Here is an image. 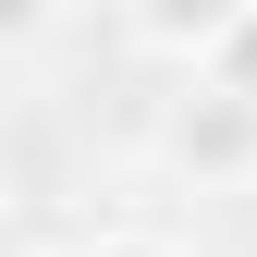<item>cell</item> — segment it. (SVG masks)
Returning <instances> with one entry per match:
<instances>
[{
	"mask_svg": "<svg viewBox=\"0 0 257 257\" xmlns=\"http://www.w3.org/2000/svg\"><path fill=\"white\" fill-rule=\"evenodd\" d=\"M233 13H245V0H122V25H135V49H159V61H208Z\"/></svg>",
	"mask_w": 257,
	"mask_h": 257,
	"instance_id": "7a4b0ae2",
	"label": "cell"
},
{
	"mask_svg": "<svg viewBox=\"0 0 257 257\" xmlns=\"http://www.w3.org/2000/svg\"><path fill=\"white\" fill-rule=\"evenodd\" d=\"M196 74H208V86H233V98H257V0H245L233 25H220V49L196 61Z\"/></svg>",
	"mask_w": 257,
	"mask_h": 257,
	"instance_id": "3957f363",
	"label": "cell"
},
{
	"mask_svg": "<svg viewBox=\"0 0 257 257\" xmlns=\"http://www.w3.org/2000/svg\"><path fill=\"white\" fill-rule=\"evenodd\" d=\"M159 172H184V184H257V98H233V86L196 74L159 110Z\"/></svg>",
	"mask_w": 257,
	"mask_h": 257,
	"instance_id": "6da1fadb",
	"label": "cell"
},
{
	"mask_svg": "<svg viewBox=\"0 0 257 257\" xmlns=\"http://www.w3.org/2000/svg\"><path fill=\"white\" fill-rule=\"evenodd\" d=\"M0 208H13V159H0Z\"/></svg>",
	"mask_w": 257,
	"mask_h": 257,
	"instance_id": "52a82bcc",
	"label": "cell"
},
{
	"mask_svg": "<svg viewBox=\"0 0 257 257\" xmlns=\"http://www.w3.org/2000/svg\"><path fill=\"white\" fill-rule=\"evenodd\" d=\"M25 257H86V245H25Z\"/></svg>",
	"mask_w": 257,
	"mask_h": 257,
	"instance_id": "8992f818",
	"label": "cell"
},
{
	"mask_svg": "<svg viewBox=\"0 0 257 257\" xmlns=\"http://www.w3.org/2000/svg\"><path fill=\"white\" fill-rule=\"evenodd\" d=\"M49 25H61V0H0V49H37Z\"/></svg>",
	"mask_w": 257,
	"mask_h": 257,
	"instance_id": "277c9868",
	"label": "cell"
},
{
	"mask_svg": "<svg viewBox=\"0 0 257 257\" xmlns=\"http://www.w3.org/2000/svg\"><path fill=\"white\" fill-rule=\"evenodd\" d=\"M86 257H184V245H172V233H98Z\"/></svg>",
	"mask_w": 257,
	"mask_h": 257,
	"instance_id": "5b68a950",
	"label": "cell"
}]
</instances>
